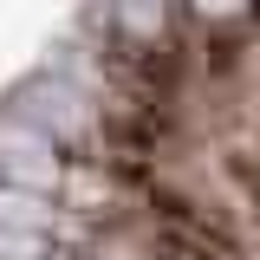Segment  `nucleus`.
Returning a JSON list of instances; mask_svg holds the SVG:
<instances>
[{
	"instance_id": "3",
	"label": "nucleus",
	"mask_w": 260,
	"mask_h": 260,
	"mask_svg": "<svg viewBox=\"0 0 260 260\" xmlns=\"http://www.w3.org/2000/svg\"><path fill=\"white\" fill-rule=\"evenodd\" d=\"M39 254V234H13V228H0V260H26Z\"/></svg>"
},
{
	"instance_id": "4",
	"label": "nucleus",
	"mask_w": 260,
	"mask_h": 260,
	"mask_svg": "<svg viewBox=\"0 0 260 260\" xmlns=\"http://www.w3.org/2000/svg\"><path fill=\"white\" fill-rule=\"evenodd\" d=\"M202 7H234V0H202Z\"/></svg>"
},
{
	"instance_id": "2",
	"label": "nucleus",
	"mask_w": 260,
	"mask_h": 260,
	"mask_svg": "<svg viewBox=\"0 0 260 260\" xmlns=\"http://www.w3.org/2000/svg\"><path fill=\"white\" fill-rule=\"evenodd\" d=\"M52 221L46 215V202L32 189H0V228H13V234H39V228Z\"/></svg>"
},
{
	"instance_id": "1",
	"label": "nucleus",
	"mask_w": 260,
	"mask_h": 260,
	"mask_svg": "<svg viewBox=\"0 0 260 260\" xmlns=\"http://www.w3.org/2000/svg\"><path fill=\"white\" fill-rule=\"evenodd\" d=\"M13 117H39V124H52V130H85L91 124V104L72 91V85H59V78H32L26 91H20V104H13Z\"/></svg>"
}]
</instances>
